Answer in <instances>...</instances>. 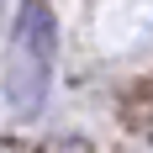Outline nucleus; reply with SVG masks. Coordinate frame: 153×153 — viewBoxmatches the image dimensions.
<instances>
[{
  "label": "nucleus",
  "instance_id": "1",
  "mask_svg": "<svg viewBox=\"0 0 153 153\" xmlns=\"http://www.w3.org/2000/svg\"><path fill=\"white\" fill-rule=\"evenodd\" d=\"M53 63H58V21L48 0H21L5 53V100L16 116H37L53 90Z\"/></svg>",
  "mask_w": 153,
  "mask_h": 153
}]
</instances>
